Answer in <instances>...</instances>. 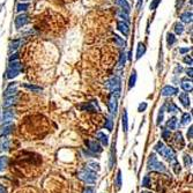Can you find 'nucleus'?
I'll list each match as a JSON object with an SVG mask.
<instances>
[{
  "mask_svg": "<svg viewBox=\"0 0 193 193\" xmlns=\"http://www.w3.org/2000/svg\"><path fill=\"white\" fill-rule=\"evenodd\" d=\"M154 150L157 154H160L162 157L165 158L168 162H170V164L177 162V156H176V152L174 150V148L165 146L163 141H158L157 144L154 146Z\"/></svg>",
  "mask_w": 193,
  "mask_h": 193,
  "instance_id": "nucleus-1",
  "label": "nucleus"
},
{
  "mask_svg": "<svg viewBox=\"0 0 193 193\" xmlns=\"http://www.w3.org/2000/svg\"><path fill=\"white\" fill-rule=\"evenodd\" d=\"M78 178H79L80 180H82L84 183H86V184L92 185L97 182V174L95 171L90 170L89 168L84 167V168H82L81 170H79V172H78Z\"/></svg>",
  "mask_w": 193,
  "mask_h": 193,
  "instance_id": "nucleus-2",
  "label": "nucleus"
},
{
  "mask_svg": "<svg viewBox=\"0 0 193 193\" xmlns=\"http://www.w3.org/2000/svg\"><path fill=\"white\" fill-rule=\"evenodd\" d=\"M147 167L149 169L150 171L154 172H158V174H164L167 171V168L163 164L161 161H158V158L156 157V155L154 153H152L148 157V161H147Z\"/></svg>",
  "mask_w": 193,
  "mask_h": 193,
  "instance_id": "nucleus-3",
  "label": "nucleus"
},
{
  "mask_svg": "<svg viewBox=\"0 0 193 193\" xmlns=\"http://www.w3.org/2000/svg\"><path fill=\"white\" fill-rule=\"evenodd\" d=\"M105 88L110 92V94H114L117 96H120V92H122V80H120V78L117 75L111 76L109 80L105 81Z\"/></svg>",
  "mask_w": 193,
  "mask_h": 193,
  "instance_id": "nucleus-4",
  "label": "nucleus"
},
{
  "mask_svg": "<svg viewBox=\"0 0 193 193\" xmlns=\"http://www.w3.org/2000/svg\"><path fill=\"white\" fill-rule=\"evenodd\" d=\"M22 71V65L19 60H14V62H9L8 68L6 72V78L9 80L16 78Z\"/></svg>",
  "mask_w": 193,
  "mask_h": 193,
  "instance_id": "nucleus-5",
  "label": "nucleus"
},
{
  "mask_svg": "<svg viewBox=\"0 0 193 193\" xmlns=\"http://www.w3.org/2000/svg\"><path fill=\"white\" fill-rule=\"evenodd\" d=\"M118 98L119 96L114 94H110L108 98V110H109L111 117H114L118 111Z\"/></svg>",
  "mask_w": 193,
  "mask_h": 193,
  "instance_id": "nucleus-6",
  "label": "nucleus"
},
{
  "mask_svg": "<svg viewBox=\"0 0 193 193\" xmlns=\"http://www.w3.org/2000/svg\"><path fill=\"white\" fill-rule=\"evenodd\" d=\"M15 111L13 108H4V111L0 114V120L1 123H6V122H13L15 119Z\"/></svg>",
  "mask_w": 193,
  "mask_h": 193,
  "instance_id": "nucleus-7",
  "label": "nucleus"
},
{
  "mask_svg": "<svg viewBox=\"0 0 193 193\" xmlns=\"http://www.w3.org/2000/svg\"><path fill=\"white\" fill-rule=\"evenodd\" d=\"M86 146H87V149L92 154H94V155L101 154L102 150H103L101 144L96 140H87L86 141Z\"/></svg>",
  "mask_w": 193,
  "mask_h": 193,
  "instance_id": "nucleus-8",
  "label": "nucleus"
},
{
  "mask_svg": "<svg viewBox=\"0 0 193 193\" xmlns=\"http://www.w3.org/2000/svg\"><path fill=\"white\" fill-rule=\"evenodd\" d=\"M14 130L13 122H6V123L1 124L0 127V136H8Z\"/></svg>",
  "mask_w": 193,
  "mask_h": 193,
  "instance_id": "nucleus-9",
  "label": "nucleus"
},
{
  "mask_svg": "<svg viewBox=\"0 0 193 193\" xmlns=\"http://www.w3.org/2000/svg\"><path fill=\"white\" fill-rule=\"evenodd\" d=\"M81 109L84 111H88V112H100V110H101L97 101H95V100L84 103V105H81Z\"/></svg>",
  "mask_w": 193,
  "mask_h": 193,
  "instance_id": "nucleus-10",
  "label": "nucleus"
},
{
  "mask_svg": "<svg viewBox=\"0 0 193 193\" xmlns=\"http://www.w3.org/2000/svg\"><path fill=\"white\" fill-rule=\"evenodd\" d=\"M178 94V89L174 86H170V84H167L162 88L161 90V95L164 97H170V96H175Z\"/></svg>",
  "mask_w": 193,
  "mask_h": 193,
  "instance_id": "nucleus-11",
  "label": "nucleus"
},
{
  "mask_svg": "<svg viewBox=\"0 0 193 193\" xmlns=\"http://www.w3.org/2000/svg\"><path fill=\"white\" fill-rule=\"evenodd\" d=\"M28 23H29V18L26 14H20L15 18V28L16 29H21L22 27H24Z\"/></svg>",
  "mask_w": 193,
  "mask_h": 193,
  "instance_id": "nucleus-12",
  "label": "nucleus"
},
{
  "mask_svg": "<svg viewBox=\"0 0 193 193\" xmlns=\"http://www.w3.org/2000/svg\"><path fill=\"white\" fill-rule=\"evenodd\" d=\"M18 94V82H11L4 92V97H9Z\"/></svg>",
  "mask_w": 193,
  "mask_h": 193,
  "instance_id": "nucleus-13",
  "label": "nucleus"
},
{
  "mask_svg": "<svg viewBox=\"0 0 193 193\" xmlns=\"http://www.w3.org/2000/svg\"><path fill=\"white\" fill-rule=\"evenodd\" d=\"M117 29H118L125 37H127V36L130 35V26H128V22L118 21L117 22Z\"/></svg>",
  "mask_w": 193,
  "mask_h": 193,
  "instance_id": "nucleus-14",
  "label": "nucleus"
},
{
  "mask_svg": "<svg viewBox=\"0 0 193 193\" xmlns=\"http://www.w3.org/2000/svg\"><path fill=\"white\" fill-rule=\"evenodd\" d=\"M174 144L177 147V149H183L184 147V139H183V134L182 132H176L174 135Z\"/></svg>",
  "mask_w": 193,
  "mask_h": 193,
  "instance_id": "nucleus-15",
  "label": "nucleus"
},
{
  "mask_svg": "<svg viewBox=\"0 0 193 193\" xmlns=\"http://www.w3.org/2000/svg\"><path fill=\"white\" fill-rule=\"evenodd\" d=\"M18 98H19V94L9 97H4V108H13L14 104L18 103Z\"/></svg>",
  "mask_w": 193,
  "mask_h": 193,
  "instance_id": "nucleus-16",
  "label": "nucleus"
},
{
  "mask_svg": "<svg viewBox=\"0 0 193 193\" xmlns=\"http://www.w3.org/2000/svg\"><path fill=\"white\" fill-rule=\"evenodd\" d=\"M165 126H167V130L174 131V130H177V128L179 127V122H178V119L176 118V117H170L167 120Z\"/></svg>",
  "mask_w": 193,
  "mask_h": 193,
  "instance_id": "nucleus-17",
  "label": "nucleus"
},
{
  "mask_svg": "<svg viewBox=\"0 0 193 193\" xmlns=\"http://www.w3.org/2000/svg\"><path fill=\"white\" fill-rule=\"evenodd\" d=\"M180 87L184 90L185 92H191L193 89V84H192V79H183L180 81Z\"/></svg>",
  "mask_w": 193,
  "mask_h": 193,
  "instance_id": "nucleus-18",
  "label": "nucleus"
},
{
  "mask_svg": "<svg viewBox=\"0 0 193 193\" xmlns=\"http://www.w3.org/2000/svg\"><path fill=\"white\" fill-rule=\"evenodd\" d=\"M178 98H179V102L183 104V106L184 108H186V109H189L190 105H191V100H190V96L187 92H180L179 96H178Z\"/></svg>",
  "mask_w": 193,
  "mask_h": 193,
  "instance_id": "nucleus-19",
  "label": "nucleus"
},
{
  "mask_svg": "<svg viewBox=\"0 0 193 193\" xmlns=\"http://www.w3.org/2000/svg\"><path fill=\"white\" fill-rule=\"evenodd\" d=\"M96 139H97V141L101 144V146L106 147V146L109 145V136L106 135L105 133H103V132H97Z\"/></svg>",
  "mask_w": 193,
  "mask_h": 193,
  "instance_id": "nucleus-20",
  "label": "nucleus"
},
{
  "mask_svg": "<svg viewBox=\"0 0 193 193\" xmlns=\"http://www.w3.org/2000/svg\"><path fill=\"white\" fill-rule=\"evenodd\" d=\"M164 108L167 109V111L169 112V114H178L180 111V109L178 108V106L176 105L175 102H168L167 104H164Z\"/></svg>",
  "mask_w": 193,
  "mask_h": 193,
  "instance_id": "nucleus-21",
  "label": "nucleus"
},
{
  "mask_svg": "<svg viewBox=\"0 0 193 193\" xmlns=\"http://www.w3.org/2000/svg\"><path fill=\"white\" fill-rule=\"evenodd\" d=\"M116 4L118 5L119 7H120V9L124 11L125 13L128 14L131 12V6H130L127 0H116Z\"/></svg>",
  "mask_w": 193,
  "mask_h": 193,
  "instance_id": "nucleus-22",
  "label": "nucleus"
},
{
  "mask_svg": "<svg viewBox=\"0 0 193 193\" xmlns=\"http://www.w3.org/2000/svg\"><path fill=\"white\" fill-rule=\"evenodd\" d=\"M192 12L191 11H186V12H184L183 14H180L179 15V19L182 22H184V23H192Z\"/></svg>",
  "mask_w": 193,
  "mask_h": 193,
  "instance_id": "nucleus-23",
  "label": "nucleus"
},
{
  "mask_svg": "<svg viewBox=\"0 0 193 193\" xmlns=\"http://www.w3.org/2000/svg\"><path fill=\"white\" fill-rule=\"evenodd\" d=\"M11 147V141L7 136H1V140H0V149L1 152H7L9 150Z\"/></svg>",
  "mask_w": 193,
  "mask_h": 193,
  "instance_id": "nucleus-24",
  "label": "nucleus"
},
{
  "mask_svg": "<svg viewBox=\"0 0 193 193\" xmlns=\"http://www.w3.org/2000/svg\"><path fill=\"white\" fill-rule=\"evenodd\" d=\"M122 125H123V131L125 133H127L128 131V114H127V110L125 109L123 112V116H122Z\"/></svg>",
  "mask_w": 193,
  "mask_h": 193,
  "instance_id": "nucleus-25",
  "label": "nucleus"
},
{
  "mask_svg": "<svg viewBox=\"0 0 193 193\" xmlns=\"http://www.w3.org/2000/svg\"><path fill=\"white\" fill-rule=\"evenodd\" d=\"M146 53V45L144 43H139L136 46V60H139Z\"/></svg>",
  "mask_w": 193,
  "mask_h": 193,
  "instance_id": "nucleus-26",
  "label": "nucleus"
},
{
  "mask_svg": "<svg viewBox=\"0 0 193 193\" xmlns=\"http://www.w3.org/2000/svg\"><path fill=\"white\" fill-rule=\"evenodd\" d=\"M21 45H22V40H14L13 42H11V44H9V53L16 51Z\"/></svg>",
  "mask_w": 193,
  "mask_h": 193,
  "instance_id": "nucleus-27",
  "label": "nucleus"
},
{
  "mask_svg": "<svg viewBox=\"0 0 193 193\" xmlns=\"http://www.w3.org/2000/svg\"><path fill=\"white\" fill-rule=\"evenodd\" d=\"M114 42L117 46H119V48L125 49V46H126V41L124 40L123 37H120V36H118V35H114Z\"/></svg>",
  "mask_w": 193,
  "mask_h": 193,
  "instance_id": "nucleus-28",
  "label": "nucleus"
},
{
  "mask_svg": "<svg viewBox=\"0 0 193 193\" xmlns=\"http://www.w3.org/2000/svg\"><path fill=\"white\" fill-rule=\"evenodd\" d=\"M22 87H24L26 89L28 90H30V92H40L43 90V88L40 87V86H36V84H22Z\"/></svg>",
  "mask_w": 193,
  "mask_h": 193,
  "instance_id": "nucleus-29",
  "label": "nucleus"
},
{
  "mask_svg": "<svg viewBox=\"0 0 193 193\" xmlns=\"http://www.w3.org/2000/svg\"><path fill=\"white\" fill-rule=\"evenodd\" d=\"M136 79H138V75H136V71L133 70V72L131 73V76H130V80H128V89H132V88L135 86Z\"/></svg>",
  "mask_w": 193,
  "mask_h": 193,
  "instance_id": "nucleus-30",
  "label": "nucleus"
},
{
  "mask_svg": "<svg viewBox=\"0 0 193 193\" xmlns=\"http://www.w3.org/2000/svg\"><path fill=\"white\" fill-rule=\"evenodd\" d=\"M8 156H6V155H2V156H0V172L4 171L5 169L7 168L8 165Z\"/></svg>",
  "mask_w": 193,
  "mask_h": 193,
  "instance_id": "nucleus-31",
  "label": "nucleus"
},
{
  "mask_svg": "<svg viewBox=\"0 0 193 193\" xmlns=\"http://www.w3.org/2000/svg\"><path fill=\"white\" fill-rule=\"evenodd\" d=\"M122 185H123V180H122V171L118 170L117 176H116V179H114V186H116V190L122 189Z\"/></svg>",
  "mask_w": 193,
  "mask_h": 193,
  "instance_id": "nucleus-32",
  "label": "nucleus"
},
{
  "mask_svg": "<svg viewBox=\"0 0 193 193\" xmlns=\"http://www.w3.org/2000/svg\"><path fill=\"white\" fill-rule=\"evenodd\" d=\"M182 122H180V124L182 125H189L190 123H191V120H192V116H191V114H189V112H185V114H182V119H180Z\"/></svg>",
  "mask_w": 193,
  "mask_h": 193,
  "instance_id": "nucleus-33",
  "label": "nucleus"
},
{
  "mask_svg": "<svg viewBox=\"0 0 193 193\" xmlns=\"http://www.w3.org/2000/svg\"><path fill=\"white\" fill-rule=\"evenodd\" d=\"M104 127L108 131H112L114 128V120H112V117H106L105 120H104Z\"/></svg>",
  "mask_w": 193,
  "mask_h": 193,
  "instance_id": "nucleus-34",
  "label": "nucleus"
},
{
  "mask_svg": "<svg viewBox=\"0 0 193 193\" xmlns=\"http://www.w3.org/2000/svg\"><path fill=\"white\" fill-rule=\"evenodd\" d=\"M176 41H177V38L175 37V35L171 34V32H168L167 34V44H168L169 48H171L172 45L176 43Z\"/></svg>",
  "mask_w": 193,
  "mask_h": 193,
  "instance_id": "nucleus-35",
  "label": "nucleus"
},
{
  "mask_svg": "<svg viewBox=\"0 0 193 193\" xmlns=\"http://www.w3.org/2000/svg\"><path fill=\"white\" fill-rule=\"evenodd\" d=\"M174 30H175L176 35H182L184 32V26L180 22H176L174 26Z\"/></svg>",
  "mask_w": 193,
  "mask_h": 193,
  "instance_id": "nucleus-36",
  "label": "nucleus"
},
{
  "mask_svg": "<svg viewBox=\"0 0 193 193\" xmlns=\"http://www.w3.org/2000/svg\"><path fill=\"white\" fill-rule=\"evenodd\" d=\"M87 168H89L90 170H92V171H100L101 170V167H100V164L97 162H94V161H90V162H88L87 164Z\"/></svg>",
  "mask_w": 193,
  "mask_h": 193,
  "instance_id": "nucleus-37",
  "label": "nucleus"
},
{
  "mask_svg": "<svg viewBox=\"0 0 193 193\" xmlns=\"http://www.w3.org/2000/svg\"><path fill=\"white\" fill-rule=\"evenodd\" d=\"M164 111H165V108H164V105L160 109V111H158V114H157V119H156V125H160V124L163 122V119H164Z\"/></svg>",
  "mask_w": 193,
  "mask_h": 193,
  "instance_id": "nucleus-38",
  "label": "nucleus"
},
{
  "mask_svg": "<svg viewBox=\"0 0 193 193\" xmlns=\"http://www.w3.org/2000/svg\"><path fill=\"white\" fill-rule=\"evenodd\" d=\"M28 8H29V4L20 2V4H18V6H16V12H18V13H22V12H26Z\"/></svg>",
  "mask_w": 193,
  "mask_h": 193,
  "instance_id": "nucleus-39",
  "label": "nucleus"
},
{
  "mask_svg": "<svg viewBox=\"0 0 193 193\" xmlns=\"http://www.w3.org/2000/svg\"><path fill=\"white\" fill-rule=\"evenodd\" d=\"M183 160H184L185 167H186V168H191V167H192V157H191V155H189V154L184 155Z\"/></svg>",
  "mask_w": 193,
  "mask_h": 193,
  "instance_id": "nucleus-40",
  "label": "nucleus"
},
{
  "mask_svg": "<svg viewBox=\"0 0 193 193\" xmlns=\"http://www.w3.org/2000/svg\"><path fill=\"white\" fill-rule=\"evenodd\" d=\"M126 59H127V57H126V53L124 52V51H122V52H120V59H119V64H118L119 67H124V66H125Z\"/></svg>",
  "mask_w": 193,
  "mask_h": 193,
  "instance_id": "nucleus-41",
  "label": "nucleus"
},
{
  "mask_svg": "<svg viewBox=\"0 0 193 193\" xmlns=\"http://www.w3.org/2000/svg\"><path fill=\"white\" fill-rule=\"evenodd\" d=\"M117 16H118L119 19H123V21H125V22H128L130 21V18H128V14L127 13H125L124 11H119L118 13H117Z\"/></svg>",
  "mask_w": 193,
  "mask_h": 193,
  "instance_id": "nucleus-42",
  "label": "nucleus"
},
{
  "mask_svg": "<svg viewBox=\"0 0 193 193\" xmlns=\"http://www.w3.org/2000/svg\"><path fill=\"white\" fill-rule=\"evenodd\" d=\"M150 184H152L150 177L148 175H146L145 177H144V179H142V186H144V187H150Z\"/></svg>",
  "mask_w": 193,
  "mask_h": 193,
  "instance_id": "nucleus-43",
  "label": "nucleus"
},
{
  "mask_svg": "<svg viewBox=\"0 0 193 193\" xmlns=\"http://www.w3.org/2000/svg\"><path fill=\"white\" fill-rule=\"evenodd\" d=\"M161 1H162V0H152V2H150V5H149L150 11H155V9L157 8V6L160 5Z\"/></svg>",
  "mask_w": 193,
  "mask_h": 193,
  "instance_id": "nucleus-44",
  "label": "nucleus"
},
{
  "mask_svg": "<svg viewBox=\"0 0 193 193\" xmlns=\"http://www.w3.org/2000/svg\"><path fill=\"white\" fill-rule=\"evenodd\" d=\"M172 165V169H174V171H175V174H179L180 170H182V168H180V164L178 162H175L174 164H171Z\"/></svg>",
  "mask_w": 193,
  "mask_h": 193,
  "instance_id": "nucleus-45",
  "label": "nucleus"
},
{
  "mask_svg": "<svg viewBox=\"0 0 193 193\" xmlns=\"http://www.w3.org/2000/svg\"><path fill=\"white\" fill-rule=\"evenodd\" d=\"M147 106H148L147 102H142V103H140L139 106H138V111H139V112H144V111L147 109Z\"/></svg>",
  "mask_w": 193,
  "mask_h": 193,
  "instance_id": "nucleus-46",
  "label": "nucleus"
},
{
  "mask_svg": "<svg viewBox=\"0 0 193 193\" xmlns=\"http://www.w3.org/2000/svg\"><path fill=\"white\" fill-rule=\"evenodd\" d=\"M162 138L163 139H165V140H169L170 139V131L169 130H163L162 131Z\"/></svg>",
  "mask_w": 193,
  "mask_h": 193,
  "instance_id": "nucleus-47",
  "label": "nucleus"
},
{
  "mask_svg": "<svg viewBox=\"0 0 193 193\" xmlns=\"http://www.w3.org/2000/svg\"><path fill=\"white\" fill-rule=\"evenodd\" d=\"M184 62L185 64H187L189 66H192V57H191V56H185Z\"/></svg>",
  "mask_w": 193,
  "mask_h": 193,
  "instance_id": "nucleus-48",
  "label": "nucleus"
},
{
  "mask_svg": "<svg viewBox=\"0 0 193 193\" xmlns=\"http://www.w3.org/2000/svg\"><path fill=\"white\" fill-rule=\"evenodd\" d=\"M183 72V68H182V66L179 65H177L176 66V68H175V72H174V74L175 75H179L180 73Z\"/></svg>",
  "mask_w": 193,
  "mask_h": 193,
  "instance_id": "nucleus-49",
  "label": "nucleus"
},
{
  "mask_svg": "<svg viewBox=\"0 0 193 193\" xmlns=\"http://www.w3.org/2000/svg\"><path fill=\"white\" fill-rule=\"evenodd\" d=\"M14 60H19V52H14L9 57V62H14Z\"/></svg>",
  "mask_w": 193,
  "mask_h": 193,
  "instance_id": "nucleus-50",
  "label": "nucleus"
},
{
  "mask_svg": "<svg viewBox=\"0 0 193 193\" xmlns=\"http://www.w3.org/2000/svg\"><path fill=\"white\" fill-rule=\"evenodd\" d=\"M189 51H191V48H180L179 49L180 54H185V53H187Z\"/></svg>",
  "mask_w": 193,
  "mask_h": 193,
  "instance_id": "nucleus-51",
  "label": "nucleus"
},
{
  "mask_svg": "<svg viewBox=\"0 0 193 193\" xmlns=\"http://www.w3.org/2000/svg\"><path fill=\"white\" fill-rule=\"evenodd\" d=\"M193 128H192V126H190V128L187 130V139H192V135H193V131H192Z\"/></svg>",
  "mask_w": 193,
  "mask_h": 193,
  "instance_id": "nucleus-52",
  "label": "nucleus"
},
{
  "mask_svg": "<svg viewBox=\"0 0 193 193\" xmlns=\"http://www.w3.org/2000/svg\"><path fill=\"white\" fill-rule=\"evenodd\" d=\"M186 75L190 76V79H192V67H191V66H190V68L186 70Z\"/></svg>",
  "mask_w": 193,
  "mask_h": 193,
  "instance_id": "nucleus-53",
  "label": "nucleus"
},
{
  "mask_svg": "<svg viewBox=\"0 0 193 193\" xmlns=\"http://www.w3.org/2000/svg\"><path fill=\"white\" fill-rule=\"evenodd\" d=\"M84 193H94V189L90 187V186H88V187H86L84 190Z\"/></svg>",
  "mask_w": 193,
  "mask_h": 193,
  "instance_id": "nucleus-54",
  "label": "nucleus"
},
{
  "mask_svg": "<svg viewBox=\"0 0 193 193\" xmlns=\"http://www.w3.org/2000/svg\"><path fill=\"white\" fill-rule=\"evenodd\" d=\"M0 193H7V189L1 184H0Z\"/></svg>",
  "mask_w": 193,
  "mask_h": 193,
  "instance_id": "nucleus-55",
  "label": "nucleus"
},
{
  "mask_svg": "<svg viewBox=\"0 0 193 193\" xmlns=\"http://www.w3.org/2000/svg\"><path fill=\"white\" fill-rule=\"evenodd\" d=\"M182 5H183V0H177V4H176V7L178 8V7H182Z\"/></svg>",
  "mask_w": 193,
  "mask_h": 193,
  "instance_id": "nucleus-56",
  "label": "nucleus"
},
{
  "mask_svg": "<svg viewBox=\"0 0 193 193\" xmlns=\"http://www.w3.org/2000/svg\"><path fill=\"white\" fill-rule=\"evenodd\" d=\"M141 4H142V0H138V7L139 8L141 7Z\"/></svg>",
  "mask_w": 193,
  "mask_h": 193,
  "instance_id": "nucleus-57",
  "label": "nucleus"
},
{
  "mask_svg": "<svg viewBox=\"0 0 193 193\" xmlns=\"http://www.w3.org/2000/svg\"><path fill=\"white\" fill-rule=\"evenodd\" d=\"M141 193H152V192H148V191H145V192H141Z\"/></svg>",
  "mask_w": 193,
  "mask_h": 193,
  "instance_id": "nucleus-58",
  "label": "nucleus"
},
{
  "mask_svg": "<svg viewBox=\"0 0 193 193\" xmlns=\"http://www.w3.org/2000/svg\"><path fill=\"white\" fill-rule=\"evenodd\" d=\"M23 1H28V0H21V2H23Z\"/></svg>",
  "mask_w": 193,
  "mask_h": 193,
  "instance_id": "nucleus-59",
  "label": "nucleus"
}]
</instances>
